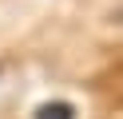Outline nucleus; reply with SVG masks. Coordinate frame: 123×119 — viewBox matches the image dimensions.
<instances>
[{
  "label": "nucleus",
  "instance_id": "obj_1",
  "mask_svg": "<svg viewBox=\"0 0 123 119\" xmlns=\"http://www.w3.org/2000/svg\"><path fill=\"white\" fill-rule=\"evenodd\" d=\"M36 119H75V107L64 103V99H48V103L36 107Z\"/></svg>",
  "mask_w": 123,
  "mask_h": 119
}]
</instances>
